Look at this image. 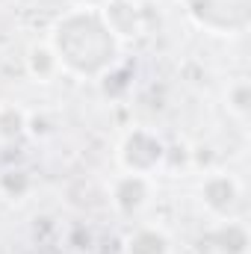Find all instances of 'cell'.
<instances>
[{
  "label": "cell",
  "instance_id": "obj_1",
  "mask_svg": "<svg viewBox=\"0 0 251 254\" xmlns=\"http://www.w3.org/2000/svg\"><path fill=\"white\" fill-rule=\"evenodd\" d=\"M51 51L57 54L60 68L86 77L101 80L119 63V39L107 27L101 9L95 6H77L68 9L51 30Z\"/></svg>",
  "mask_w": 251,
  "mask_h": 254
},
{
  "label": "cell",
  "instance_id": "obj_6",
  "mask_svg": "<svg viewBox=\"0 0 251 254\" xmlns=\"http://www.w3.org/2000/svg\"><path fill=\"white\" fill-rule=\"evenodd\" d=\"M107 27L116 33V39H136L142 33V15H139V6L133 0H110L104 9H101Z\"/></svg>",
  "mask_w": 251,
  "mask_h": 254
},
{
  "label": "cell",
  "instance_id": "obj_4",
  "mask_svg": "<svg viewBox=\"0 0 251 254\" xmlns=\"http://www.w3.org/2000/svg\"><path fill=\"white\" fill-rule=\"evenodd\" d=\"M201 198H204V204L216 213V216H234V210L240 207V201H243V190H240V184L234 181V178H228V175H210L207 181H204V187H201Z\"/></svg>",
  "mask_w": 251,
  "mask_h": 254
},
{
  "label": "cell",
  "instance_id": "obj_8",
  "mask_svg": "<svg viewBox=\"0 0 251 254\" xmlns=\"http://www.w3.org/2000/svg\"><path fill=\"white\" fill-rule=\"evenodd\" d=\"M27 65H30V74L39 80V83H48L57 71H60V60L57 54L51 51V45H36L27 57Z\"/></svg>",
  "mask_w": 251,
  "mask_h": 254
},
{
  "label": "cell",
  "instance_id": "obj_2",
  "mask_svg": "<svg viewBox=\"0 0 251 254\" xmlns=\"http://www.w3.org/2000/svg\"><path fill=\"white\" fill-rule=\"evenodd\" d=\"M192 21L216 36H237L249 24V0H184Z\"/></svg>",
  "mask_w": 251,
  "mask_h": 254
},
{
  "label": "cell",
  "instance_id": "obj_3",
  "mask_svg": "<svg viewBox=\"0 0 251 254\" xmlns=\"http://www.w3.org/2000/svg\"><path fill=\"white\" fill-rule=\"evenodd\" d=\"M166 157V145L157 133L151 130H133L127 133V139L122 142V151H119V160L125 166V172L133 175H151Z\"/></svg>",
  "mask_w": 251,
  "mask_h": 254
},
{
  "label": "cell",
  "instance_id": "obj_7",
  "mask_svg": "<svg viewBox=\"0 0 251 254\" xmlns=\"http://www.w3.org/2000/svg\"><path fill=\"white\" fill-rule=\"evenodd\" d=\"M127 254H169L172 243L160 228H136L125 240Z\"/></svg>",
  "mask_w": 251,
  "mask_h": 254
},
{
  "label": "cell",
  "instance_id": "obj_9",
  "mask_svg": "<svg viewBox=\"0 0 251 254\" xmlns=\"http://www.w3.org/2000/svg\"><path fill=\"white\" fill-rule=\"evenodd\" d=\"M24 127H27V119L15 104H0V139L3 142L18 139L24 133Z\"/></svg>",
  "mask_w": 251,
  "mask_h": 254
},
{
  "label": "cell",
  "instance_id": "obj_5",
  "mask_svg": "<svg viewBox=\"0 0 251 254\" xmlns=\"http://www.w3.org/2000/svg\"><path fill=\"white\" fill-rule=\"evenodd\" d=\"M148 195H151V184H148L145 175L125 172L122 178L113 181V204H116L122 213H127V216L139 213V210L148 204Z\"/></svg>",
  "mask_w": 251,
  "mask_h": 254
},
{
  "label": "cell",
  "instance_id": "obj_10",
  "mask_svg": "<svg viewBox=\"0 0 251 254\" xmlns=\"http://www.w3.org/2000/svg\"><path fill=\"white\" fill-rule=\"evenodd\" d=\"M249 101H251L249 83H246V80H237V83L228 89V107H231V113L240 116V119H246V113H249Z\"/></svg>",
  "mask_w": 251,
  "mask_h": 254
}]
</instances>
